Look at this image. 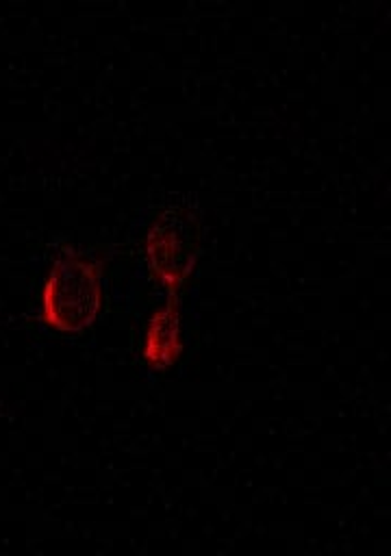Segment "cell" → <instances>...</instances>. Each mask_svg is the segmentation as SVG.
<instances>
[{
    "label": "cell",
    "instance_id": "obj_1",
    "mask_svg": "<svg viewBox=\"0 0 391 556\" xmlns=\"http://www.w3.org/2000/svg\"><path fill=\"white\" fill-rule=\"evenodd\" d=\"M102 308V265L83 250H61L41 282L39 317L61 334L87 330Z\"/></svg>",
    "mask_w": 391,
    "mask_h": 556
},
{
    "label": "cell",
    "instance_id": "obj_2",
    "mask_svg": "<svg viewBox=\"0 0 391 556\" xmlns=\"http://www.w3.org/2000/svg\"><path fill=\"white\" fill-rule=\"evenodd\" d=\"M143 258L154 282L178 293L198 258V226L180 208H163L143 235Z\"/></svg>",
    "mask_w": 391,
    "mask_h": 556
},
{
    "label": "cell",
    "instance_id": "obj_3",
    "mask_svg": "<svg viewBox=\"0 0 391 556\" xmlns=\"http://www.w3.org/2000/svg\"><path fill=\"white\" fill-rule=\"evenodd\" d=\"M139 348L143 363H148L150 367L165 369L178 361L185 348L178 293H167V300L148 315Z\"/></svg>",
    "mask_w": 391,
    "mask_h": 556
}]
</instances>
